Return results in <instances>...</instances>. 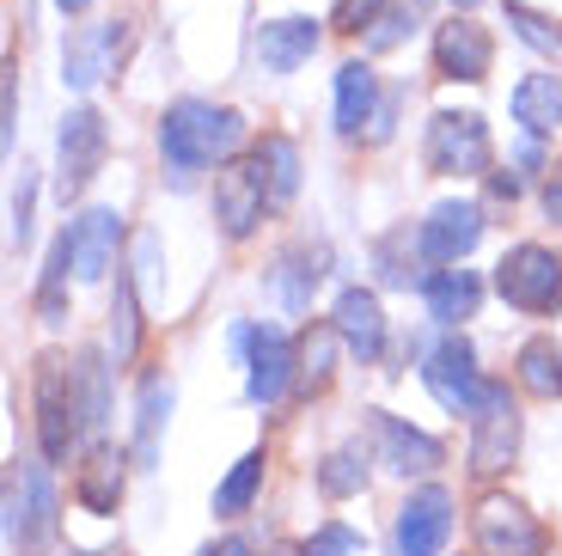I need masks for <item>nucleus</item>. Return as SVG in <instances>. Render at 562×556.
<instances>
[{"label": "nucleus", "instance_id": "20", "mask_svg": "<svg viewBox=\"0 0 562 556\" xmlns=\"http://www.w3.org/2000/svg\"><path fill=\"white\" fill-rule=\"evenodd\" d=\"M324 264H330V251H324V245H294V251H281L276 276H269V288H276L281 307H288V312H306V307H312V293H318V281H324Z\"/></svg>", "mask_w": 562, "mask_h": 556}, {"label": "nucleus", "instance_id": "22", "mask_svg": "<svg viewBox=\"0 0 562 556\" xmlns=\"http://www.w3.org/2000/svg\"><path fill=\"white\" fill-rule=\"evenodd\" d=\"M166 416H171V379L166 374H147V379H140V398H135V465H140V471H154Z\"/></svg>", "mask_w": 562, "mask_h": 556}, {"label": "nucleus", "instance_id": "44", "mask_svg": "<svg viewBox=\"0 0 562 556\" xmlns=\"http://www.w3.org/2000/svg\"><path fill=\"white\" fill-rule=\"evenodd\" d=\"M452 7H459V13H471V7H477V0H452Z\"/></svg>", "mask_w": 562, "mask_h": 556}, {"label": "nucleus", "instance_id": "21", "mask_svg": "<svg viewBox=\"0 0 562 556\" xmlns=\"http://www.w3.org/2000/svg\"><path fill=\"white\" fill-rule=\"evenodd\" d=\"M123 465H128V459L116 453V446H92V453H86L80 483H74V496H80L86 514H116V501H123V483H128Z\"/></svg>", "mask_w": 562, "mask_h": 556}, {"label": "nucleus", "instance_id": "5", "mask_svg": "<svg viewBox=\"0 0 562 556\" xmlns=\"http://www.w3.org/2000/svg\"><path fill=\"white\" fill-rule=\"evenodd\" d=\"M233 343L245 348V391H251V403H276L281 391L300 379V343L288 331H276V324H239L233 331Z\"/></svg>", "mask_w": 562, "mask_h": 556}, {"label": "nucleus", "instance_id": "37", "mask_svg": "<svg viewBox=\"0 0 562 556\" xmlns=\"http://www.w3.org/2000/svg\"><path fill=\"white\" fill-rule=\"evenodd\" d=\"M404 25H409V13H380L367 25V49H392V43L404 37Z\"/></svg>", "mask_w": 562, "mask_h": 556}, {"label": "nucleus", "instance_id": "7", "mask_svg": "<svg viewBox=\"0 0 562 556\" xmlns=\"http://www.w3.org/2000/svg\"><path fill=\"white\" fill-rule=\"evenodd\" d=\"M56 154H61L56 190H61V202H74V196H80L86 184L99 178L104 154H111V129H104V116L92 111V104H80V111H68V116H61Z\"/></svg>", "mask_w": 562, "mask_h": 556}, {"label": "nucleus", "instance_id": "42", "mask_svg": "<svg viewBox=\"0 0 562 556\" xmlns=\"http://www.w3.org/2000/svg\"><path fill=\"white\" fill-rule=\"evenodd\" d=\"M490 196L495 202H514V196H520V178H490Z\"/></svg>", "mask_w": 562, "mask_h": 556}, {"label": "nucleus", "instance_id": "2", "mask_svg": "<svg viewBox=\"0 0 562 556\" xmlns=\"http://www.w3.org/2000/svg\"><path fill=\"white\" fill-rule=\"evenodd\" d=\"M80 386H74V367L61 362V355H43L37 362V446L43 459L61 465L74 453V441H80Z\"/></svg>", "mask_w": 562, "mask_h": 556}, {"label": "nucleus", "instance_id": "38", "mask_svg": "<svg viewBox=\"0 0 562 556\" xmlns=\"http://www.w3.org/2000/svg\"><path fill=\"white\" fill-rule=\"evenodd\" d=\"M0 111H7V129H0V141L13 147V129H19V68H7V92H0Z\"/></svg>", "mask_w": 562, "mask_h": 556}, {"label": "nucleus", "instance_id": "40", "mask_svg": "<svg viewBox=\"0 0 562 556\" xmlns=\"http://www.w3.org/2000/svg\"><path fill=\"white\" fill-rule=\"evenodd\" d=\"M514 159H520L526 171H550V166H544V147H538V135H526L520 147H514Z\"/></svg>", "mask_w": 562, "mask_h": 556}, {"label": "nucleus", "instance_id": "1", "mask_svg": "<svg viewBox=\"0 0 562 556\" xmlns=\"http://www.w3.org/2000/svg\"><path fill=\"white\" fill-rule=\"evenodd\" d=\"M245 147V116L226 104H202V98H178L159 116V154H166L171 184H190L196 171L221 166Z\"/></svg>", "mask_w": 562, "mask_h": 556}, {"label": "nucleus", "instance_id": "4", "mask_svg": "<svg viewBox=\"0 0 562 556\" xmlns=\"http://www.w3.org/2000/svg\"><path fill=\"white\" fill-rule=\"evenodd\" d=\"M428 171H440V178H483L490 171V129L477 111L428 116Z\"/></svg>", "mask_w": 562, "mask_h": 556}, {"label": "nucleus", "instance_id": "35", "mask_svg": "<svg viewBox=\"0 0 562 556\" xmlns=\"http://www.w3.org/2000/svg\"><path fill=\"white\" fill-rule=\"evenodd\" d=\"M31 196H37V178H19V196H13V245L25 251V238H31Z\"/></svg>", "mask_w": 562, "mask_h": 556}, {"label": "nucleus", "instance_id": "19", "mask_svg": "<svg viewBox=\"0 0 562 556\" xmlns=\"http://www.w3.org/2000/svg\"><path fill=\"white\" fill-rule=\"evenodd\" d=\"M312 49H318V19H269L263 31H257V62H263V74H294L312 62Z\"/></svg>", "mask_w": 562, "mask_h": 556}, {"label": "nucleus", "instance_id": "34", "mask_svg": "<svg viewBox=\"0 0 562 556\" xmlns=\"http://www.w3.org/2000/svg\"><path fill=\"white\" fill-rule=\"evenodd\" d=\"M355 551H361V532H355V526H342V520H330V526H318V532H312V538H306V551H300V556H355Z\"/></svg>", "mask_w": 562, "mask_h": 556}, {"label": "nucleus", "instance_id": "23", "mask_svg": "<svg viewBox=\"0 0 562 556\" xmlns=\"http://www.w3.org/2000/svg\"><path fill=\"white\" fill-rule=\"evenodd\" d=\"M380 111V80L367 62H342L337 68V135H361V123H373Z\"/></svg>", "mask_w": 562, "mask_h": 556}, {"label": "nucleus", "instance_id": "8", "mask_svg": "<svg viewBox=\"0 0 562 556\" xmlns=\"http://www.w3.org/2000/svg\"><path fill=\"white\" fill-rule=\"evenodd\" d=\"M56 532V483L43 465H25V471L7 483V538H13L19 556H37Z\"/></svg>", "mask_w": 562, "mask_h": 556}, {"label": "nucleus", "instance_id": "33", "mask_svg": "<svg viewBox=\"0 0 562 556\" xmlns=\"http://www.w3.org/2000/svg\"><path fill=\"white\" fill-rule=\"evenodd\" d=\"M507 25H514V37H520V43H532L538 56H562V25H557V19H544V13H532L526 0H507Z\"/></svg>", "mask_w": 562, "mask_h": 556}, {"label": "nucleus", "instance_id": "6", "mask_svg": "<svg viewBox=\"0 0 562 556\" xmlns=\"http://www.w3.org/2000/svg\"><path fill=\"white\" fill-rule=\"evenodd\" d=\"M495 288H502L507 307H520V312H557L562 307V264H557V251L514 245L502 264H495Z\"/></svg>", "mask_w": 562, "mask_h": 556}, {"label": "nucleus", "instance_id": "31", "mask_svg": "<svg viewBox=\"0 0 562 556\" xmlns=\"http://www.w3.org/2000/svg\"><path fill=\"white\" fill-rule=\"evenodd\" d=\"M318 489L330 501L361 496V489H367V446H337V453L318 465Z\"/></svg>", "mask_w": 562, "mask_h": 556}, {"label": "nucleus", "instance_id": "41", "mask_svg": "<svg viewBox=\"0 0 562 556\" xmlns=\"http://www.w3.org/2000/svg\"><path fill=\"white\" fill-rule=\"evenodd\" d=\"M202 556H257V551H251L245 538H221V544H209Z\"/></svg>", "mask_w": 562, "mask_h": 556}, {"label": "nucleus", "instance_id": "24", "mask_svg": "<svg viewBox=\"0 0 562 556\" xmlns=\"http://www.w3.org/2000/svg\"><path fill=\"white\" fill-rule=\"evenodd\" d=\"M514 123H520L526 135H550V129L562 123V80L557 74H526V80L514 86Z\"/></svg>", "mask_w": 562, "mask_h": 556}, {"label": "nucleus", "instance_id": "11", "mask_svg": "<svg viewBox=\"0 0 562 556\" xmlns=\"http://www.w3.org/2000/svg\"><path fill=\"white\" fill-rule=\"evenodd\" d=\"M123 43H128V25H123V19H104V25L74 31L68 49H61V80H68L74 92H92L104 74H116V62H123Z\"/></svg>", "mask_w": 562, "mask_h": 556}, {"label": "nucleus", "instance_id": "17", "mask_svg": "<svg viewBox=\"0 0 562 556\" xmlns=\"http://www.w3.org/2000/svg\"><path fill=\"white\" fill-rule=\"evenodd\" d=\"M373 446H380V465L397 471V477H422V471H435V465L447 459L435 434L409 429V422L385 416V410H373Z\"/></svg>", "mask_w": 562, "mask_h": 556}, {"label": "nucleus", "instance_id": "9", "mask_svg": "<svg viewBox=\"0 0 562 556\" xmlns=\"http://www.w3.org/2000/svg\"><path fill=\"white\" fill-rule=\"evenodd\" d=\"M269 209H276V196H269V178H263V166H257L251 154L214 178V221H221L226 238H251Z\"/></svg>", "mask_w": 562, "mask_h": 556}, {"label": "nucleus", "instance_id": "28", "mask_svg": "<svg viewBox=\"0 0 562 556\" xmlns=\"http://www.w3.org/2000/svg\"><path fill=\"white\" fill-rule=\"evenodd\" d=\"M514 374H520V386L532 391V398H562V348L550 343V336H532V343L520 348Z\"/></svg>", "mask_w": 562, "mask_h": 556}, {"label": "nucleus", "instance_id": "26", "mask_svg": "<svg viewBox=\"0 0 562 556\" xmlns=\"http://www.w3.org/2000/svg\"><path fill=\"white\" fill-rule=\"evenodd\" d=\"M251 159L263 166L276 209H281V202H294V196H300V147H294V141H288V135H263L251 147Z\"/></svg>", "mask_w": 562, "mask_h": 556}, {"label": "nucleus", "instance_id": "14", "mask_svg": "<svg viewBox=\"0 0 562 556\" xmlns=\"http://www.w3.org/2000/svg\"><path fill=\"white\" fill-rule=\"evenodd\" d=\"M447 532H452V496L440 483L416 489L397 508V556H440Z\"/></svg>", "mask_w": 562, "mask_h": 556}, {"label": "nucleus", "instance_id": "29", "mask_svg": "<svg viewBox=\"0 0 562 556\" xmlns=\"http://www.w3.org/2000/svg\"><path fill=\"white\" fill-rule=\"evenodd\" d=\"M337 348H342V331H337V324H318V331H306V343H300V379H294L306 398L330 386V374H337Z\"/></svg>", "mask_w": 562, "mask_h": 556}, {"label": "nucleus", "instance_id": "18", "mask_svg": "<svg viewBox=\"0 0 562 556\" xmlns=\"http://www.w3.org/2000/svg\"><path fill=\"white\" fill-rule=\"evenodd\" d=\"M330 324L342 331V348H349L361 367L385 355V312H380V300H373L367 288L337 293V312H330Z\"/></svg>", "mask_w": 562, "mask_h": 556}, {"label": "nucleus", "instance_id": "16", "mask_svg": "<svg viewBox=\"0 0 562 556\" xmlns=\"http://www.w3.org/2000/svg\"><path fill=\"white\" fill-rule=\"evenodd\" d=\"M116 245H123V214H116V209H86L80 221L68 226L74 276L99 281L104 269H123V264H116Z\"/></svg>", "mask_w": 562, "mask_h": 556}, {"label": "nucleus", "instance_id": "36", "mask_svg": "<svg viewBox=\"0 0 562 556\" xmlns=\"http://www.w3.org/2000/svg\"><path fill=\"white\" fill-rule=\"evenodd\" d=\"M380 19V0H337V31H367Z\"/></svg>", "mask_w": 562, "mask_h": 556}, {"label": "nucleus", "instance_id": "39", "mask_svg": "<svg viewBox=\"0 0 562 556\" xmlns=\"http://www.w3.org/2000/svg\"><path fill=\"white\" fill-rule=\"evenodd\" d=\"M544 214L562 226V159L550 166V178H544Z\"/></svg>", "mask_w": 562, "mask_h": 556}, {"label": "nucleus", "instance_id": "32", "mask_svg": "<svg viewBox=\"0 0 562 556\" xmlns=\"http://www.w3.org/2000/svg\"><path fill=\"white\" fill-rule=\"evenodd\" d=\"M68 269H74V251H68V233H61L56 251H49V264H43V276H37V319L43 324H61V312H68V300H61Z\"/></svg>", "mask_w": 562, "mask_h": 556}, {"label": "nucleus", "instance_id": "3", "mask_svg": "<svg viewBox=\"0 0 562 556\" xmlns=\"http://www.w3.org/2000/svg\"><path fill=\"white\" fill-rule=\"evenodd\" d=\"M520 453V403L507 391V379H490L471 410V471L477 477H502Z\"/></svg>", "mask_w": 562, "mask_h": 556}, {"label": "nucleus", "instance_id": "13", "mask_svg": "<svg viewBox=\"0 0 562 556\" xmlns=\"http://www.w3.org/2000/svg\"><path fill=\"white\" fill-rule=\"evenodd\" d=\"M477 238H483V209H477V202H440V209L422 221L416 251H422V264L447 269V264H459Z\"/></svg>", "mask_w": 562, "mask_h": 556}, {"label": "nucleus", "instance_id": "10", "mask_svg": "<svg viewBox=\"0 0 562 556\" xmlns=\"http://www.w3.org/2000/svg\"><path fill=\"white\" fill-rule=\"evenodd\" d=\"M422 386L435 391L440 410H452V416H471L490 379L477 374V355H471V343H464V336H447V343L428 348V362H422Z\"/></svg>", "mask_w": 562, "mask_h": 556}, {"label": "nucleus", "instance_id": "30", "mask_svg": "<svg viewBox=\"0 0 562 556\" xmlns=\"http://www.w3.org/2000/svg\"><path fill=\"white\" fill-rule=\"evenodd\" d=\"M257 489H263V446H257V453H245V459L226 471V483L214 489V514H226V520L245 514V508L257 501Z\"/></svg>", "mask_w": 562, "mask_h": 556}, {"label": "nucleus", "instance_id": "43", "mask_svg": "<svg viewBox=\"0 0 562 556\" xmlns=\"http://www.w3.org/2000/svg\"><path fill=\"white\" fill-rule=\"evenodd\" d=\"M61 13H86V7H92V0H56Z\"/></svg>", "mask_w": 562, "mask_h": 556}, {"label": "nucleus", "instance_id": "15", "mask_svg": "<svg viewBox=\"0 0 562 556\" xmlns=\"http://www.w3.org/2000/svg\"><path fill=\"white\" fill-rule=\"evenodd\" d=\"M490 62H495V43L483 25H471V19L452 13L447 25L435 31V68L440 80H464V86H477L490 80Z\"/></svg>", "mask_w": 562, "mask_h": 556}, {"label": "nucleus", "instance_id": "25", "mask_svg": "<svg viewBox=\"0 0 562 556\" xmlns=\"http://www.w3.org/2000/svg\"><path fill=\"white\" fill-rule=\"evenodd\" d=\"M477 300H483V281L471 276V269H435V276H428V319L435 324L471 319Z\"/></svg>", "mask_w": 562, "mask_h": 556}, {"label": "nucleus", "instance_id": "27", "mask_svg": "<svg viewBox=\"0 0 562 556\" xmlns=\"http://www.w3.org/2000/svg\"><path fill=\"white\" fill-rule=\"evenodd\" d=\"M140 348V288L128 269H116V307H111V362L128 367Z\"/></svg>", "mask_w": 562, "mask_h": 556}, {"label": "nucleus", "instance_id": "12", "mask_svg": "<svg viewBox=\"0 0 562 556\" xmlns=\"http://www.w3.org/2000/svg\"><path fill=\"white\" fill-rule=\"evenodd\" d=\"M477 551L483 556H544V532L520 501L483 496L477 501Z\"/></svg>", "mask_w": 562, "mask_h": 556}]
</instances>
